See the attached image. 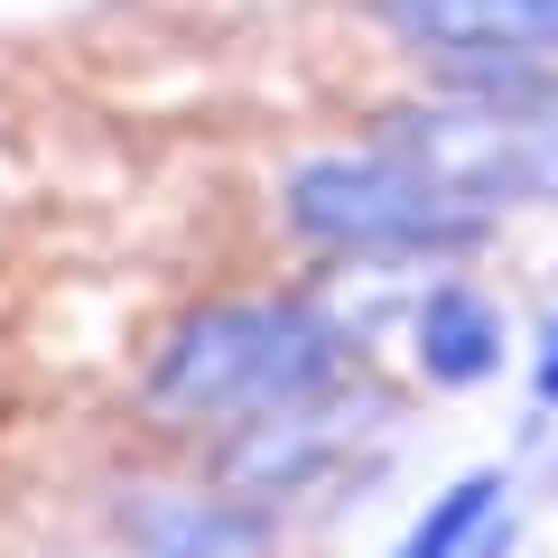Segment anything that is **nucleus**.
Returning a JSON list of instances; mask_svg holds the SVG:
<instances>
[{
    "label": "nucleus",
    "mask_w": 558,
    "mask_h": 558,
    "mask_svg": "<svg viewBox=\"0 0 558 558\" xmlns=\"http://www.w3.org/2000/svg\"><path fill=\"white\" fill-rule=\"evenodd\" d=\"M494 494H512L494 465L457 475L438 502H428V521L400 539V558H494Z\"/></svg>",
    "instance_id": "423d86ee"
},
{
    "label": "nucleus",
    "mask_w": 558,
    "mask_h": 558,
    "mask_svg": "<svg viewBox=\"0 0 558 558\" xmlns=\"http://www.w3.org/2000/svg\"><path fill=\"white\" fill-rule=\"evenodd\" d=\"M131 539H140V558H260L270 521L223 494H168V502L131 512Z\"/></svg>",
    "instance_id": "39448f33"
},
{
    "label": "nucleus",
    "mask_w": 558,
    "mask_h": 558,
    "mask_svg": "<svg viewBox=\"0 0 558 558\" xmlns=\"http://www.w3.org/2000/svg\"><path fill=\"white\" fill-rule=\"evenodd\" d=\"M531 391H539V400H549V410H558V326H549V336H539V373H531Z\"/></svg>",
    "instance_id": "0eeeda50"
},
{
    "label": "nucleus",
    "mask_w": 558,
    "mask_h": 558,
    "mask_svg": "<svg viewBox=\"0 0 558 558\" xmlns=\"http://www.w3.org/2000/svg\"><path fill=\"white\" fill-rule=\"evenodd\" d=\"M391 140L410 159H428L438 178H457L475 205H512V196H558V131L531 112H400Z\"/></svg>",
    "instance_id": "7ed1b4c3"
},
{
    "label": "nucleus",
    "mask_w": 558,
    "mask_h": 558,
    "mask_svg": "<svg viewBox=\"0 0 558 558\" xmlns=\"http://www.w3.org/2000/svg\"><path fill=\"white\" fill-rule=\"evenodd\" d=\"M344 373V326L317 307L233 299L168 336L149 400L168 428H279Z\"/></svg>",
    "instance_id": "f257e3e1"
},
{
    "label": "nucleus",
    "mask_w": 558,
    "mask_h": 558,
    "mask_svg": "<svg viewBox=\"0 0 558 558\" xmlns=\"http://www.w3.org/2000/svg\"><path fill=\"white\" fill-rule=\"evenodd\" d=\"M279 215L307 242L354 252V260H447L484 242L494 205H475L457 178H438L400 140H381L363 159H299L279 186Z\"/></svg>",
    "instance_id": "f03ea898"
},
{
    "label": "nucleus",
    "mask_w": 558,
    "mask_h": 558,
    "mask_svg": "<svg viewBox=\"0 0 558 558\" xmlns=\"http://www.w3.org/2000/svg\"><path fill=\"white\" fill-rule=\"evenodd\" d=\"M410 344H418V373L438 381V391H475V381L502 373V307L484 289H465V279H438L418 299Z\"/></svg>",
    "instance_id": "20e7f679"
}]
</instances>
